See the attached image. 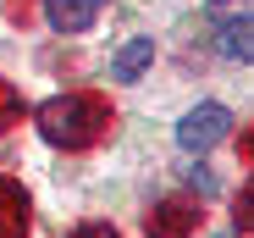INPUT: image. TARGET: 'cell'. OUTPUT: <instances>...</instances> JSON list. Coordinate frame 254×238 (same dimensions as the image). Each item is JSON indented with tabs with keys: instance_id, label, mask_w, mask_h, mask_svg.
Listing matches in <instances>:
<instances>
[{
	"instance_id": "obj_11",
	"label": "cell",
	"mask_w": 254,
	"mask_h": 238,
	"mask_svg": "<svg viewBox=\"0 0 254 238\" xmlns=\"http://www.w3.org/2000/svg\"><path fill=\"white\" fill-rule=\"evenodd\" d=\"M210 6H227V0H210Z\"/></svg>"
},
{
	"instance_id": "obj_9",
	"label": "cell",
	"mask_w": 254,
	"mask_h": 238,
	"mask_svg": "<svg viewBox=\"0 0 254 238\" xmlns=\"http://www.w3.org/2000/svg\"><path fill=\"white\" fill-rule=\"evenodd\" d=\"M72 238H116V233H111V227H105V222H89V227H77V233H72Z\"/></svg>"
},
{
	"instance_id": "obj_6",
	"label": "cell",
	"mask_w": 254,
	"mask_h": 238,
	"mask_svg": "<svg viewBox=\"0 0 254 238\" xmlns=\"http://www.w3.org/2000/svg\"><path fill=\"white\" fill-rule=\"evenodd\" d=\"M22 233H28V194L11 177H0V238H22Z\"/></svg>"
},
{
	"instance_id": "obj_3",
	"label": "cell",
	"mask_w": 254,
	"mask_h": 238,
	"mask_svg": "<svg viewBox=\"0 0 254 238\" xmlns=\"http://www.w3.org/2000/svg\"><path fill=\"white\" fill-rule=\"evenodd\" d=\"M94 11H100V0H45V17L56 33H89Z\"/></svg>"
},
{
	"instance_id": "obj_4",
	"label": "cell",
	"mask_w": 254,
	"mask_h": 238,
	"mask_svg": "<svg viewBox=\"0 0 254 238\" xmlns=\"http://www.w3.org/2000/svg\"><path fill=\"white\" fill-rule=\"evenodd\" d=\"M188 227H199V205H188V200H166L149 216V238H183Z\"/></svg>"
},
{
	"instance_id": "obj_5",
	"label": "cell",
	"mask_w": 254,
	"mask_h": 238,
	"mask_svg": "<svg viewBox=\"0 0 254 238\" xmlns=\"http://www.w3.org/2000/svg\"><path fill=\"white\" fill-rule=\"evenodd\" d=\"M155 61V39H127V45L111 56V78H116V83H133V78H144V67Z\"/></svg>"
},
{
	"instance_id": "obj_2",
	"label": "cell",
	"mask_w": 254,
	"mask_h": 238,
	"mask_svg": "<svg viewBox=\"0 0 254 238\" xmlns=\"http://www.w3.org/2000/svg\"><path fill=\"white\" fill-rule=\"evenodd\" d=\"M227 133H232V111H227V105H216V100L193 105L183 122H177V144H183L188 155H199V150H210V144H221Z\"/></svg>"
},
{
	"instance_id": "obj_8",
	"label": "cell",
	"mask_w": 254,
	"mask_h": 238,
	"mask_svg": "<svg viewBox=\"0 0 254 238\" xmlns=\"http://www.w3.org/2000/svg\"><path fill=\"white\" fill-rule=\"evenodd\" d=\"M11 116H17V94H11L6 83H0V128H6V122H11Z\"/></svg>"
},
{
	"instance_id": "obj_10",
	"label": "cell",
	"mask_w": 254,
	"mask_h": 238,
	"mask_svg": "<svg viewBox=\"0 0 254 238\" xmlns=\"http://www.w3.org/2000/svg\"><path fill=\"white\" fill-rule=\"evenodd\" d=\"M188 183H199L204 194H210V188H216V177H210V172H199V166H188Z\"/></svg>"
},
{
	"instance_id": "obj_7",
	"label": "cell",
	"mask_w": 254,
	"mask_h": 238,
	"mask_svg": "<svg viewBox=\"0 0 254 238\" xmlns=\"http://www.w3.org/2000/svg\"><path fill=\"white\" fill-rule=\"evenodd\" d=\"M216 50H221L227 61H249V56H254V39H249V11H243V17H232V22H221Z\"/></svg>"
},
{
	"instance_id": "obj_1",
	"label": "cell",
	"mask_w": 254,
	"mask_h": 238,
	"mask_svg": "<svg viewBox=\"0 0 254 238\" xmlns=\"http://www.w3.org/2000/svg\"><path fill=\"white\" fill-rule=\"evenodd\" d=\"M105 122H111V116H105V105L94 94H56V100L39 105V133H45L50 144H61V150L94 144L105 133Z\"/></svg>"
}]
</instances>
